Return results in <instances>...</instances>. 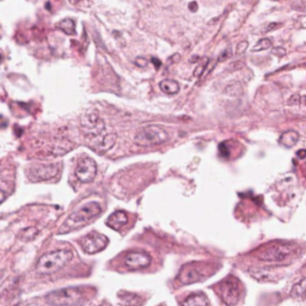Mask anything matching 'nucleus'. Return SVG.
Instances as JSON below:
<instances>
[{
	"label": "nucleus",
	"instance_id": "f257e3e1",
	"mask_svg": "<svg viewBox=\"0 0 306 306\" xmlns=\"http://www.w3.org/2000/svg\"><path fill=\"white\" fill-rule=\"evenodd\" d=\"M102 213V207L98 202H89L87 205L83 206L82 208L72 213L65 224L60 227L59 235L73 231V230L82 227L87 223H90L93 218H96Z\"/></svg>",
	"mask_w": 306,
	"mask_h": 306
},
{
	"label": "nucleus",
	"instance_id": "f03ea898",
	"mask_svg": "<svg viewBox=\"0 0 306 306\" xmlns=\"http://www.w3.org/2000/svg\"><path fill=\"white\" fill-rule=\"evenodd\" d=\"M72 257H73V254L67 249L50 251L40 258L36 264V271L40 274H53L64 268L72 260Z\"/></svg>",
	"mask_w": 306,
	"mask_h": 306
},
{
	"label": "nucleus",
	"instance_id": "7ed1b4c3",
	"mask_svg": "<svg viewBox=\"0 0 306 306\" xmlns=\"http://www.w3.org/2000/svg\"><path fill=\"white\" fill-rule=\"evenodd\" d=\"M169 133H167V130L164 127L158 125H151L138 130L136 137H134V143L138 146L150 147L166 143L169 140Z\"/></svg>",
	"mask_w": 306,
	"mask_h": 306
},
{
	"label": "nucleus",
	"instance_id": "20e7f679",
	"mask_svg": "<svg viewBox=\"0 0 306 306\" xmlns=\"http://www.w3.org/2000/svg\"><path fill=\"white\" fill-rule=\"evenodd\" d=\"M47 303L53 306H78L83 303L84 294L79 287H68L47 294Z\"/></svg>",
	"mask_w": 306,
	"mask_h": 306
},
{
	"label": "nucleus",
	"instance_id": "39448f33",
	"mask_svg": "<svg viewBox=\"0 0 306 306\" xmlns=\"http://www.w3.org/2000/svg\"><path fill=\"white\" fill-rule=\"evenodd\" d=\"M218 294L224 304L227 306H235L240 299L242 289L240 282L236 276H228L217 286Z\"/></svg>",
	"mask_w": 306,
	"mask_h": 306
},
{
	"label": "nucleus",
	"instance_id": "423d86ee",
	"mask_svg": "<svg viewBox=\"0 0 306 306\" xmlns=\"http://www.w3.org/2000/svg\"><path fill=\"white\" fill-rule=\"evenodd\" d=\"M293 245L290 243H273L260 250L258 257L262 261L279 262L286 260L293 253Z\"/></svg>",
	"mask_w": 306,
	"mask_h": 306
},
{
	"label": "nucleus",
	"instance_id": "0eeeda50",
	"mask_svg": "<svg viewBox=\"0 0 306 306\" xmlns=\"http://www.w3.org/2000/svg\"><path fill=\"white\" fill-rule=\"evenodd\" d=\"M80 128H82V132L91 140L104 133L105 125L97 112L89 111L80 120Z\"/></svg>",
	"mask_w": 306,
	"mask_h": 306
},
{
	"label": "nucleus",
	"instance_id": "6e6552de",
	"mask_svg": "<svg viewBox=\"0 0 306 306\" xmlns=\"http://www.w3.org/2000/svg\"><path fill=\"white\" fill-rule=\"evenodd\" d=\"M97 174V164L90 157L79 159L75 167V176L82 183H90L94 180Z\"/></svg>",
	"mask_w": 306,
	"mask_h": 306
},
{
	"label": "nucleus",
	"instance_id": "1a4fd4ad",
	"mask_svg": "<svg viewBox=\"0 0 306 306\" xmlns=\"http://www.w3.org/2000/svg\"><path fill=\"white\" fill-rule=\"evenodd\" d=\"M109 240L108 237L102 235L98 232H90L89 235H86L84 238L80 240V245H82L83 250L87 254H96L100 253L108 245Z\"/></svg>",
	"mask_w": 306,
	"mask_h": 306
},
{
	"label": "nucleus",
	"instance_id": "9d476101",
	"mask_svg": "<svg viewBox=\"0 0 306 306\" xmlns=\"http://www.w3.org/2000/svg\"><path fill=\"white\" fill-rule=\"evenodd\" d=\"M58 173H59L58 164H49V165H39L31 167L29 170L28 176L29 180L32 182H41L55 177Z\"/></svg>",
	"mask_w": 306,
	"mask_h": 306
},
{
	"label": "nucleus",
	"instance_id": "9b49d317",
	"mask_svg": "<svg viewBox=\"0 0 306 306\" xmlns=\"http://www.w3.org/2000/svg\"><path fill=\"white\" fill-rule=\"evenodd\" d=\"M203 279L202 269L200 268L199 263H190L184 265L181 269L180 274H178V280L183 283V285H189V283L199 282Z\"/></svg>",
	"mask_w": 306,
	"mask_h": 306
},
{
	"label": "nucleus",
	"instance_id": "f8f14e48",
	"mask_svg": "<svg viewBox=\"0 0 306 306\" xmlns=\"http://www.w3.org/2000/svg\"><path fill=\"white\" fill-rule=\"evenodd\" d=\"M151 263V256L144 251H132L125 256V265L128 269L146 268Z\"/></svg>",
	"mask_w": 306,
	"mask_h": 306
},
{
	"label": "nucleus",
	"instance_id": "ddd939ff",
	"mask_svg": "<svg viewBox=\"0 0 306 306\" xmlns=\"http://www.w3.org/2000/svg\"><path fill=\"white\" fill-rule=\"evenodd\" d=\"M116 139H118V136L115 133H108V134H102V136L94 138V139H91V147L92 150L97 151L98 153H104L112 148Z\"/></svg>",
	"mask_w": 306,
	"mask_h": 306
},
{
	"label": "nucleus",
	"instance_id": "4468645a",
	"mask_svg": "<svg viewBox=\"0 0 306 306\" xmlns=\"http://www.w3.org/2000/svg\"><path fill=\"white\" fill-rule=\"evenodd\" d=\"M127 221H128L127 214L125 212H122V211H116V212L112 213L111 216L108 218L107 226L119 231V230H121L123 226H125Z\"/></svg>",
	"mask_w": 306,
	"mask_h": 306
},
{
	"label": "nucleus",
	"instance_id": "2eb2a0df",
	"mask_svg": "<svg viewBox=\"0 0 306 306\" xmlns=\"http://www.w3.org/2000/svg\"><path fill=\"white\" fill-rule=\"evenodd\" d=\"M181 306H209V301L205 294L195 293L185 298Z\"/></svg>",
	"mask_w": 306,
	"mask_h": 306
},
{
	"label": "nucleus",
	"instance_id": "dca6fc26",
	"mask_svg": "<svg viewBox=\"0 0 306 306\" xmlns=\"http://www.w3.org/2000/svg\"><path fill=\"white\" fill-rule=\"evenodd\" d=\"M299 133L296 132V130H287L280 137V144L282 145L283 147L286 148H292L296 146L298 141H299Z\"/></svg>",
	"mask_w": 306,
	"mask_h": 306
},
{
	"label": "nucleus",
	"instance_id": "f3484780",
	"mask_svg": "<svg viewBox=\"0 0 306 306\" xmlns=\"http://www.w3.org/2000/svg\"><path fill=\"white\" fill-rule=\"evenodd\" d=\"M120 301L123 306H141L144 304V300L138 294L128 292L120 293Z\"/></svg>",
	"mask_w": 306,
	"mask_h": 306
},
{
	"label": "nucleus",
	"instance_id": "a211bd4d",
	"mask_svg": "<svg viewBox=\"0 0 306 306\" xmlns=\"http://www.w3.org/2000/svg\"><path fill=\"white\" fill-rule=\"evenodd\" d=\"M159 87L163 92H165L167 94H176L178 91H180V85H178V83L176 80H173V79L162 80V82L159 83Z\"/></svg>",
	"mask_w": 306,
	"mask_h": 306
},
{
	"label": "nucleus",
	"instance_id": "6ab92c4d",
	"mask_svg": "<svg viewBox=\"0 0 306 306\" xmlns=\"http://www.w3.org/2000/svg\"><path fill=\"white\" fill-rule=\"evenodd\" d=\"M291 296L296 299H306V279H303L293 286Z\"/></svg>",
	"mask_w": 306,
	"mask_h": 306
},
{
	"label": "nucleus",
	"instance_id": "aec40b11",
	"mask_svg": "<svg viewBox=\"0 0 306 306\" xmlns=\"http://www.w3.org/2000/svg\"><path fill=\"white\" fill-rule=\"evenodd\" d=\"M56 28L59 29V30L64 31L65 34L67 35H75V24L73 21L70 20V18H68V20L61 21L60 23L56 25Z\"/></svg>",
	"mask_w": 306,
	"mask_h": 306
},
{
	"label": "nucleus",
	"instance_id": "412c9836",
	"mask_svg": "<svg viewBox=\"0 0 306 306\" xmlns=\"http://www.w3.org/2000/svg\"><path fill=\"white\" fill-rule=\"evenodd\" d=\"M225 93L230 94V96H240L243 93V87L238 82L231 83L225 87Z\"/></svg>",
	"mask_w": 306,
	"mask_h": 306
},
{
	"label": "nucleus",
	"instance_id": "4be33fe9",
	"mask_svg": "<svg viewBox=\"0 0 306 306\" xmlns=\"http://www.w3.org/2000/svg\"><path fill=\"white\" fill-rule=\"evenodd\" d=\"M273 47V41L271 39L268 37H264L258 41L256 45L254 46L253 48V52H262V50H267V49H271Z\"/></svg>",
	"mask_w": 306,
	"mask_h": 306
},
{
	"label": "nucleus",
	"instance_id": "5701e85b",
	"mask_svg": "<svg viewBox=\"0 0 306 306\" xmlns=\"http://www.w3.org/2000/svg\"><path fill=\"white\" fill-rule=\"evenodd\" d=\"M281 27H282L281 23H268V24H265L263 28H262V32H271V31L276 30V29H279Z\"/></svg>",
	"mask_w": 306,
	"mask_h": 306
},
{
	"label": "nucleus",
	"instance_id": "b1692460",
	"mask_svg": "<svg viewBox=\"0 0 306 306\" xmlns=\"http://www.w3.org/2000/svg\"><path fill=\"white\" fill-rule=\"evenodd\" d=\"M247 47H249V43H247L246 41H242L238 43V46H237L236 48V54L237 55H242V54H244L246 52Z\"/></svg>",
	"mask_w": 306,
	"mask_h": 306
},
{
	"label": "nucleus",
	"instance_id": "393cba45",
	"mask_svg": "<svg viewBox=\"0 0 306 306\" xmlns=\"http://www.w3.org/2000/svg\"><path fill=\"white\" fill-rule=\"evenodd\" d=\"M272 54L278 58H282L286 55V49L282 48V47H274V48L272 49Z\"/></svg>",
	"mask_w": 306,
	"mask_h": 306
},
{
	"label": "nucleus",
	"instance_id": "a878e982",
	"mask_svg": "<svg viewBox=\"0 0 306 306\" xmlns=\"http://www.w3.org/2000/svg\"><path fill=\"white\" fill-rule=\"evenodd\" d=\"M231 55H232L231 49L225 50V52L221 53V55L219 58H218V61H219V63H223V61H226L228 59V58H231Z\"/></svg>",
	"mask_w": 306,
	"mask_h": 306
},
{
	"label": "nucleus",
	"instance_id": "bb28decb",
	"mask_svg": "<svg viewBox=\"0 0 306 306\" xmlns=\"http://www.w3.org/2000/svg\"><path fill=\"white\" fill-rule=\"evenodd\" d=\"M299 103H301V98L299 94H294V96L291 97L289 101V104H291V105H297Z\"/></svg>",
	"mask_w": 306,
	"mask_h": 306
},
{
	"label": "nucleus",
	"instance_id": "cd10ccee",
	"mask_svg": "<svg viewBox=\"0 0 306 306\" xmlns=\"http://www.w3.org/2000/svg\"><path fill=\"white\" fill-rule=\"evenodd\" d=\"M219 152H220V155L223 156V157H227L230 156V151H228V148H227V146L225 144H220V146H219Z\"/></svg>",
	"mask_w": 306,
	"mask_h": 306
},
{
	"label": "nucleus",
	"instance_id": "c85d7f7f",
	"mask_svg": "<svg viewBox=\"0 0 306 306\" xmlns=\"http://www.w3.org/2000/svg\"><path fill=\"white\" fill-rule=\"evenodd\" d=\"M136 64L138 65L139 67H146L148 61L145 59V58H138V59L136 60Z\"/></svg>",
	"mask_w": 306,
	"mask_h": 306
},
{
	"label": "nucleus",
	"instance_id": "c756f323",
	"mask_svg": "<svg viewBox=\"0 0 306 306\" xmlns=\"http://www.w3.org/2000/svg\"><path fill=\"white\" fill-rule=\"evenodd\" d=\"M206 65H207V64H206ZM206 65H200V66L195 70L194 75H195V76H198V78H199V76H201V75L203 74V71H205V68H206Z\"/></svg>",
	"mask_w": 306,
	"mask_h": 306
},
{
	"label": "nucleus",
	"instance_id": "7c9ffc66",
	"mask_svg": "<svg viewBox=\"0 0 306 306\" xmlns=\"http://www.w3.org/2000/svg\"><path fill=\"white\" fill-rule=\"evenodd\" d=\"M151 61H152V64L155 65V67L157 68V70H158V68H160V66H162V63H160V60L157 59V58H152Z\"/></svg>",
	"mask_w": 306,
	"mask_h": 306
},
{
	"label": "nucleus",
	"instance_id": "2f4dec72",
	"mask_svg": "<svg viewBox=\"0 0 306 306\" xmlns=\"http://www.w3.org/2000/svg\"><path fill=\"white\" fill-rule=\"evenodd\" d=\"M297 157L299 159H305L306 158V150H299L297 151Z\"/></svg>",
	"mask_w": 306,
	"mask_h": 306
},
{
	"label": "nucleus",
	"instance_id": "473e14b6",
	"mask_svg": "<svg viewBox=\"0 0 306 306\" xmlns=\"http://www.w3.org/2000/svg\"><path fill=\"white\" fill-rule=\"evenodd\" d=\"M299 23H300V27L303 29H306V16H301L299 18Z\"/></svg>",
	"mask_w": 306,
	"mask_h": 306
},
{
	"label": "nucleus",
	"instance_id": "72a5a7b5",
	"mask_svg": "<svg viewBox=\"0 0 306 306\" xmlns=\"http://www.w3.org/2000/svg\"><path fill=\"white\" fill-rule=\"evenodd\" d=\"M189 9H190V11H193V12H195V11L198 10V4H196L195 2H192L190 4H189Z\"/></svg>",
	"mask_w": 306,
	"mask_h": 306
},
{
	"label": "nucleus",
	"instance_id": "f704fd0d",
	"mask_svg": "<svg viewBox=\"0 0 306 306\" xmlns=\"http://www.w3.org/2000/svg\"><path fill=\"white\" fill-rule=\"evenodd\" d=\"M5 199H6V194L2 190V189H0V203H2Z\"/></svg>",
	"mask_w": 306,
	"mask_h": 306
},
{
	"label": "nucleus",
	"instance_id": "c9c22d12",
	"mask_svg": "<svg viewBox=\"0 0 306 306\" xmlns=\"http://www.w3.org/2000/svg\"><path fill=\"white\" fill-rule=\"evenodd\" d=\"M303 98H304V100H306V97H303Z\"/></svg>",
	"mask_w": 306,
	"mask_h": 306
},
{
	"label": "nucleus",
	"instance_id": "e433bc0d",
	"mask_svg": "<svg viewBox=\"0 0 306 306\" xmlns=\"http://www.w3.org/2000/svg\"><path fill=\"white\" fill-rule=\"evenodd\" d=\"M0 61H2V58H0Z\"/></svg>",
	"mask_w": 306,
	"mask_h": 306
},
{
	"label": "nucleus",
	"instance_id": "4c0bfd02",
	"mask_svg": "<svg viewBox=\"0 0 306 306\" xmlns=\"http://www.w3.org/2000/svg\"><path fill=\"white\" fill-rule=\"evenodd\" d=\"M160 306H163V305H160Z\"/></svg>",
	"mask_w": 306,
	"mask_h": 306
}]
</instances>
